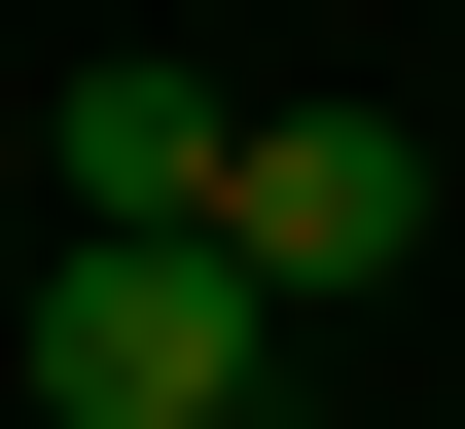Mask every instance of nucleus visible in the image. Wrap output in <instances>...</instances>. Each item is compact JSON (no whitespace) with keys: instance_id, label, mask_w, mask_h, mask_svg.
I'll list each match as a JSON object with an SVG mask.
<instances>
[{"instance_id":"1","label":"nucleus","mask_w":465,"mask_h":429,"mask_svg":"<svg viewBox=\"0 0 465 429\" xmlns=\"http://www.w3.org/2000/svg\"><path fill=\"white\" fill-rule=\"evenodd\" d=\"M0 358H36V429H251L287 394V287H251L215 215H72L36 287H0Z\"/></svg>"},{"instance_id":"2","label":"nucleus","mask_w":465,"mask_h":429,"mask_svg":"<svg viewBox=\"0 0 465 429\" xmlns=\"http://www.w3.org/2000/svg\"><path fill=\"white\" fill-rule=\"evenodd\" d=\"M215 250H251L287 322H358V287L430 250V143H394V108H251V143H215Z\"/></svg>"},{"instance_id":"3","label":"nucleus","mask_w":465,"mask_h":429,"mask_svg":"<svg viewBox=\"0 0 465 429\" xmlns=\"http://www.w3.org/2000/svg\"><path fill=\"white\" fill-rule=\"evenodd\" d=\"M215 143H251L215 72H72V215H215Z\"/></svg>"}]
</instances>
